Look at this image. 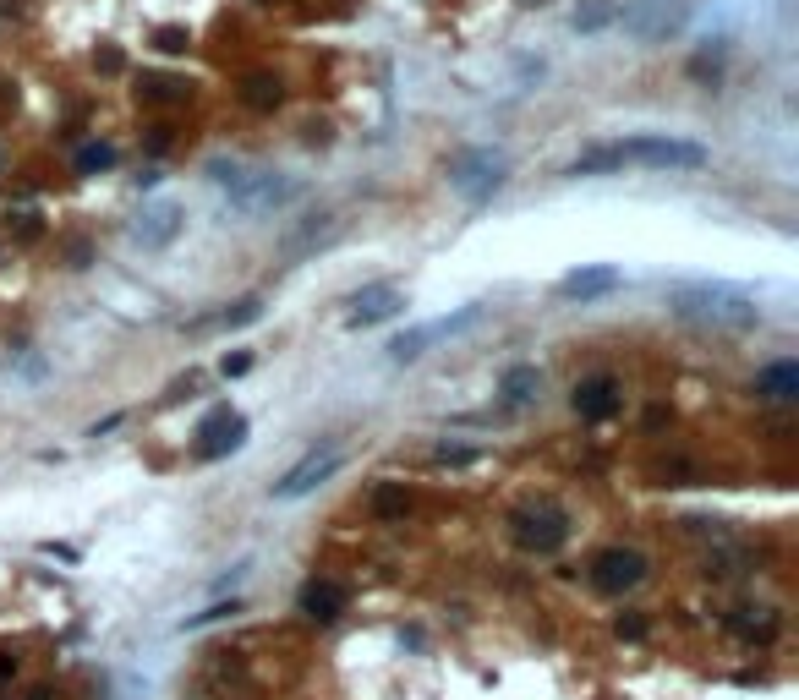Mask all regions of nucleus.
<instances>
[{
	"mask_svg": "<svg viewBox=\"0 0 799 700\" xmlns=\"http://www.w3.org/2000/svg\"><path fill=\"white\" fill-rule=\"evenodd\" d=\"M208 175H214V186L230 197V208L247 219L258 214H274V208L296 203V181L291 175H274V170H247V165H208Z\"/></svg>",
	"mask_w": 799,
	"mask_h": 700,
	"instance_id": "f257e3e1",
	"label": "nucleus"
},
{
	"mask_svg": "<svg viewBox=\"0 0 799 700\" xmlns=\"http://www.w3.org/2000/svg\"><path fill=\"white\" fill-rule=\"evenodd\" d=\"M679 318H696V323H717V329H756L761 307L745 296V290H728V285H679L674 296Z\"/></svg>",
	"mask_w": 799,
	"mask_h": 700,
	"instance_id": "f03ea898",
	"label": "nucleus"
},
{
	"mask_svg": "<svg viewBox=\"0 0 799 700\" xmlns=\"http://www.w3.org/2000/svg\"><path fill=\"white\" fill-rule=\"evenodd\" d=\"M608 154H613V165H646V170H701V165H706V148H701V143L663 137V132H646V137H630V143H613Z\"/></svg>",
	"mask_w": 799,
	"mask_h": 700,
	"instance_id": "7ed1b4c3",
	"label": "nucleus"
},
{
	"mask_svg": "<svg viewBox=\"0 0 799 700\" xmlns=\"http://www.w3.org/2000/svg\"><path fill=\"white\" fill-rule=\"evenodd\" d=\"M504 154H493V148H466V154H455L449 159V186H455L466 203H488L493 192L504 186Z\"/></svg>",
	"mask_w": 799,
	"mask_h": 700,
	"instance_id": "20e7f679",
	"label": "nucleus"
},
{
	"mask_svg": "<svg viewBox=\"0 0 799 700\" xmlns=\"http://www.w3.org/2000/svg\"><path fill=\"white\" fill-rule=\"evenodd\" d=\"M515 542L526 547V553H559L564 542H570V515H564L559 504H531L515 515Z\"/></svg>",
	"mask_w": 799,
	"mask_h": 700,
	"instance_id": "39448f33",
	"label": "nucleus"
},
{
	"mask_svg": "<svg viewBox=\"0 0 799 700\" xmlns=\"http://www.w3.org/2000/svg\"><path fill=\"white\" fill-rule=\"evenodd\" d=\"M477 318H482V307L471 301V307L449 312V318H433V323H422V329H405V334H395V340H389V356H395V361H416L427 345H438V340H449V334L471 329Z\"/></svg>",
	"mask_w": 799,
	"mask_h": 700,
	"instance_id": "423d86ee",
	"label": "nucleus"
},
{
	"mask_svg": "<svg viewBox=\"0 0 799 700\" xmlns=\"http://www.w3.org/2000/svg\"><path fill=\"white\" fill-rule=\"evenodd\" d=\"M247 416L230 411V405H214V411L198 422V460H225V454H236L241 443H247Z\"/></svg>",
	"mask_w": 799,
	"mask_h": 700,
	"instance_id": "0eeeda50",
	"label": "nucleus"
},
{
	"mask_svg": "<svg viewBox=\"0 0 799 700\" xmlns=\"http://www.w3.org/2000/svg\"><path fill=\"white\" fill-rule=\"evenodd\" d=\"M641 580H646V558L635 553V547H602V553L592 558V586L608 591V597L641 586Z\"/></svg>",
	"mask_w": 799,
	"mask_h": 700,
	"instance_id": "6e6552de",
	"label": "nucleus"
},
{
	"mask_svg": "<svg viewBox=\"0 0 799 700\" xmlns=\"http://www.w3.org/2000/svg\"><path fill=\"white\" fill-rule=\"evenodd\" d=\"M334 471H340V443H323V449H312L307 460L291 465V471H285L280 482H274V498H285V504H291V498H307L312 487L329 482Z\"/></svg>",
	"mask_w": 799,
	"mask_h": 700,
	"instance_id": "1a4fd4ad",
	"label": "nucleus"
},
{
	"mask_svg": "<svg viewBox=\"0 0 799 700\" xmlns=\"http://www.w3.org/2000/svg\"><path fill=\"white\" fill-rule=\"evenodd\" d=\"M345 323L351 329H367V323H384V318H395V312L405 307V290L395 285V279H378V285H362L351 301H345Z\"/></svg>",
	"mask_w": 799,
	"mask_h": 700,
	"instance_id": "9d476101",
	"label": "nucleus"
},
{
	"mask_svg": "<svg viewBox=\"0 0 799 700\" xmlns=\"http://www.w3.org/2000/svg\"><path fill=\"white\" fill-rule=\"evenodd\" d=\"M619 405H624V389H619L613 372H592V378L575 383V416H581V422H613Z\"/></svg>",
	"mask_w": 799,
	"mask_h": 700,
	"instance_id": "9b49d317",
	"label": "nucleus"
},
{
	"mask_svg": "<svg viewBox=\"0 0 799 700\" xmlns=\"http://www.w3.org/2000/svg\"><path fill=\"white\" fill-rule=\"evenodd\" d=\"M619 285H624V274H619V268H608V263L575 268V274L559 279V301H602V296H613Z\"/></svg>",
	"mask_w": 799,
	"mask_h": 700,
	"instance_id": "f8f14e48",
	"label": "nucleus"
},
{
	"mask_svg": "<svg viewBox=\"0 0 799 700\" xmlns=\"http://www.w3.org/2000/svg\"><path fill=\"white\" fill-rule=\"evenodd\" d=\"M345 602H351V591H345L340 580H323V575H312L307 586H301L296 608L307 613V618H318V624H334V618L345 613Z\"/></svg>",
	"mask_w": 799,
	"mask_h": 700,
	"instance_id": "ddd939ff",
	"label": "nucleus"
},
{
	"mask_svg": "<svg viewBox=\"0 0 799 700\" xmlns=\"http://www.w3.org/2000/svg\"><path fill=\"white\" fill-rule=\"evenodd\" d=\"M679 0H635L630 11H624V28L641 33V39H663L668 28H679Z\"/></svg>",
	"mask_w": 799,
	"mask_h": 700,
	"instance_id": "4468645a",
	"label": "nucleus"
},
{
	"mask_svg": "<svg viewBox=\"0 0 799 700\" xmlns=\"http://www.w3.org/2000/svg\"><path fill=\"white\" fill-rule=\"evenodd\" d=\"M756 394L772 405H789L799 400V361H772V367L756 372Z\"/></svg>",
	"mask_w": 799,
	"mask_h": 700,
	"instance_id": "2eb2a0df",
	"label": "nucleus"
},
{
	"mask_svg": "<svg viewBox=\"0 0 799 700\" xmlns=\"http://www.w3.org/2000/svg\"><path fill=\"white\" fill-rule=\"evenodd\" d=\"M176 230H181L176 203H154V208H143V219H137V241H143V247H170Z\"/></svg>",
	"mask_w": 799,
	"mask_h": 700,
	"instance_id": "dca6fc26",
	"label": "nucleus"
},
{
	"mask_svg": "<svg viewBox=\"0 0 799 700\" xmlns=\"http://www.w3.org/2000/svg\"><path fill=\"white\" fill-rule=\"evenodd\" d=\"M258 318H263V301H258V296H247V301H236V307H225V312H208V318H198V323H192V334L247 329V323H258Z\"/></svg>",
	"mask_w": 799,
	"mask_h": 700,
	"instance_id": "f3484780",
	"label": "nucleus"
},
{
	"mask_svg": "<svg viewBox=\"0 0 799 700\" xmlns=\"http://www.w3.org/2000/svg\"><path fill=\"white\" fill-rule=\"evenodd\" d=\"M499 394H504V405H515V411H520V405H531L542 394V372L537 367H509L504 383H499Z\"/></svg>",
	"mask_w": 799,
	"mask_h": 700,
	"instance_id": "a211bd4d",
	"label": "nucleus"
},
{
	"mask_svg": "<svg viewBox=\"0 0 799 700\" xmlns=\"http://www.w3.org/2000/svg\"><path fill=\"white\" fill-rule=\"evenodd\" d=\"M280 99H285V83L274 72H252L247 83H241V104H247V110H274Z\"/></svg>",
	"mask_w": 799,
	"mask_h": 700,
	"instance_id": "6ab92c4d",
	"label": "nucleus"
},
{
	"mask_svg": "<svg viewBox=\"0 0 799 700\" xmlns=\"http://www.w3.org/2000/svg\"><path fill=\"white\" fill-rule=\"evenodd\" d=\"M373 515L384 520V525H389V520H405V515H411V493H405V487H395V482H378V487H373Z\"/></svg>",
	"mask_w": 799,
	"mask_h": 700,
	"instance_id": "aec40b11",
	"label": "nucleus"
},
{
	"mask_svg": "<svg viewBox=\"0 0 799 700\" xmlns=\"http://www.w3.org/2000/svg\"><path fill=\"white\" fill-rule=\"evenodd\" d=\"M137 93H143V99H187V83H181V77L143 72V77H137Z\"/></svg>",
	"mask_w": 799,
	"mask_h": 700,
	"instance_id": "412c9836",
	"label": "nucleus"
},
{
	"mask_svg": "<svg viewBox=\"0 0 799 700\" xmlns=\"http://www.w3.org/2000/svg\"><path fill=\"white\" fill-rule=\"evenodd\" d=\"M110 165H115V148L110 143H83V148H77V170H83V175H99Z\"/></svg>",
	"mask_w": 799,
	"mask_h": 700,
	"instance_id": "4be33fe9",
	"label": "nucleus"
},
{
	"mask_svg": "<svg viewBox=\"0 0 799 700\" xmlns=\"http://www.w3.org/2000/svg\"><path fill=\"white\" fill-rule=\"evenodd\" d=\"M482 449H471V443H438L433 449V465H477Z\"/></svg>",
	"mask_w": 799,
	"mask_h": 700,
	"instance_id": "5701e85b",
	"label": "nucleus"
},
{
	"mask_svg": "<svg viewBox=\"0 0 799 700\" xmlns=\"http://www.w3.org/2000/svg\"><path fill=\"white\" fill-rule=\"evenodd\" d=\"M602 22H613V0H592L586 11H575V28L581 33H597Z\"/></svg>",
	"mask_w": 799,
	"mask_h": 700,
	"instance_id": "b1692460",
	"label": "nucleus"
},
{
	"mask_svg": "<svg viewBox=\"0 0 799 700\" xmlns=\"http://www.w3.org/2000/svg\"><path fill=\"white\" fill-rule=\"evenodd\" d=\"M230 613H241V602L230 597V602H214V608H203V613H187V624L181 629H203V624H219V618H230Z\"/></svg>",
	"mask_w": 799,
	"mask_h": 700,
	"instance_id": "393cba45",
	"label": "nucleus"
},
{
	"mask_svg": "<svg viewBox=\"0 0 799 700\" xmlns=\"http://www.w3.org/2000/svg\"><path fill=\"white\" fill-rule=\"evenodd\" d=\"M154 44H159L165 55H181V50L192 44V33H187V28H159V33H154Z\"/></svg>",
	"mask_w": 799,
	"mask_h": 700,
	"instance_id": "a878e982",
	"label": "nucleus"
},
{
	"mask_svg": "<svg viewBox=\"0 0 799 700\" xmlns=\"http://www.w3.org/2000/svg\"><path fill=\"white\" fill-rule=\"evenodd\" d=\"M717 72H723V50H701L696 61H690V77H701V83H706V77H717Z\"/></svg>",
	"mask_w": 799,
	"mask_h": 700,
	"instance_id": "bb28decb",
	"label": "nucleus"
},
{
	"mask_svg": "<svg viewBox=\"0 0 799 700\" xmlns=\"http://www.w3.org/2000/svg\"><path fill=\"white\" fill-rule=\"evenodd\" d=\"M619 635L641 640V635H646V618H641V613H624V618H619Z\"/></svg>",
	"mask_w": 799,
	"mask_h": 700,
	"instance_id": "cd10ccee",
	"label": "nucleus"
},
{
	"mask_svg": "<svg viewBox=\"0 0 799 700\" xmlns=\"http://www.w3.org/2000/svg\"><path fill=\"white\" fill-rule=\"evenodd\" d=\"M247 367H252V356H247V350H241V356H225V378H241Z\"/></svg>",
	"mask_w": 799,
	"mask_h": 700,
	"instance_id": "c85d7f7f",
	"label": "nucleus"
},
{
	"mask_svg": "<svg viewBox=\"0 0 799 700\" xmlns=\"http://www.w3.org/2000/svg\"><path fill=\"white\" fill-rule=\"evenodd\" d=\"M99 72H121V50H104L99 55Z\"/></svg>",
	"mask_w": 799,
	"mask_h": 700,
	"instance_id": "c756f323",
	"label": "nucleus"
},
{
	"mask_svg": "<svg viewBox=\"0 0 799 700\" xmlns=\"http://www.w3.org/2000/svg\"><path fill=\"white\" fill-rule=\"evenodd\" d=\"M6 673H17V657H0V679H6Z\"/></svg>",
	"mask_w": 799,
	"mask_h": 700,
	"instance_id": "7c9ffc66",
	"label": "nucleus"
},
{
	"mask_svg": "<svg viewBox=\"0 0 799 700\" xmlns=\"http://www.w3.org/2000/svg\"><path fill=\"white\" fill-rule=\"evenodd\" d=\"M526 6H548V0H526Z\"/></svg>",
	"mask_w": 799,
	"mask_h": 700,
	"instance_id": "2f4dec72",
	"label": "nucleus"
}]
</instances>
